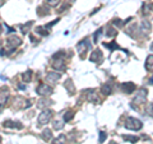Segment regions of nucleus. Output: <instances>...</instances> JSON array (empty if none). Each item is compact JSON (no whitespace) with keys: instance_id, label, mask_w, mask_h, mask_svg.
<instances>
[{"instance_id":"nucleus-1","label":"nucleus","mask_w":153,"mask_h":144,"mask_svg":"<svg viewBox=\"0 0 153 144\" xmlns=\"http://www.w3.org/2000/svg\"><path fill=\"white\" fill-rule=\"evenodd\" d=\"M125 128L129 130H140L143 128V122L137 117H128L125 120Z\"/></svg>"},{"instance_id":"nucleus-2","label":"nucleus","mask_w":153,"mask_h":144,"mask_svg":"<svg viewBox=\"0 0 153 144\" xmlns=\"http://www.w3.org/2000/svg\"><path fill=\"white\" fill-rule=\"evenodd\" d=\"M36 92H37V94L42 96V97H49V96L52 94L54 89H52V87H50L49 84L41 83V84H38V87H37V89H36Z\"/></svg>"},{"instance_id":"nucleus-3","label":"nucleus","mask_w":153,"mask_h":144,"mask_svg":"<svg viewBox=\"0 0 153 144\" xmlns=\"http://www.w3.org/2000/svg\"><path fill=\"white\" fill-rule=\"evenodd\" d=\"M52 117V111L49 108H45L44 111L40 114V116H38V125H45L51 120Z\"/></svg>"},{"instance_id":"nucleus-4","label":"nucleus","mask_w":153,"mask_h":144,"mask_svg":"<svg viewBox=\"0 0 153 144\" xmlns=\"http://www.w3.org/2000/svg\"><path fill=\"white\" fill-rule=\"evenodd\" d=\"M147 96H148V92L146 88H140L138 91V93L135 96V98H134L133 102L134 103H144L147 101Z\"/></svg>"},{"instance_id":"nucleus-5","label":"nucleus","mask_w":153,"mask_h":144,"mask_svg":"<svg viewBox=\"0 0 153 144\" xmlns=\"http://www.w3.org/2000/svg\"><path fill=\"white\" fill-rule=\"evenodd\" d=\"M21 44H22L21 38L17 37V36H12V37H9L8 40H7V46H8L12 51H13L14 49H16V47H18Z\"/></svg>"},{"instance_id":"nucleus-6","label":"nucleus","mask_w":153,"mask_h":144,"mask_svg":"<svg viewBox=\"0 0 153 144\" xmlns=\"http://www.w3.org/2000/svg\"><path fill=\"white\" fill-rule=\"evenodd\" d=\"M89 60L92 61V63H97V64H101L102 63V60H103V54H102V51L97 49V50H94L92 52V55L89 56Z\"/></svg>"},{"instance_id":"nucleus-7","label":"nucleus","mask_w":153,"mask_h":144,"mask_svg":"<svg viewBox=\"0 0 153 144\" xmlns=\"http://www.w3.org/2000/svg\"><path fill=\"white\" fill-rule=\"evenodd\" d=\"M121 91L124 93L130 94L135 91V84L133 82H124V83H121Z\"/></svg>"},{"instance_id":"nucleus-8","label":"nucleus","mask_w":153,"mask_h":144,"mask_svg":"<svg viewBox=\"0 0 153 144\" xmlns=\"http://www.w3.org/2000/svg\"><path fill=\"white\" fill-rule=\"evenodd\" d=\"M76 49H78V52L79 54H83L84 51H87L91 49V44H89V41H88V38H85V40L83 41H80L78 45H76Z\"/></svg>"},{"instance_id":"nucleus-9","label":"nucleus","mask_w":153,"mask_h":144,"mask_svg":"<svg viewBox=\"0 0 153 144\" xmlns=\"http://www.w3.org/2000/svg\"><path fill=\"white\" fill-rule=\"evenodd\" d=\"M61 78V74L56 73V71H49V73L46 74V80L50 82V83H55L56 80H59Z\"/></svg>"},{"instance_id":"nucleus-10","label":"nucleus","mask_w":153,"mask_h":144,"mask_svg":"<svg viewBox=\"0 0 153 144\" xmlns=\"http://www.w3.org/2000/svg\"><path fill=\"white\" fill-rule=\"evenodd\" d=\"M4 128H12V129H22L23 125L19 121H10V120H7L4 121Z\"/></svg>"},{"instance_id":"nucleus-11","label":"nucleus","mask_w":153,"mask_h":144,"mask_svg":"<svg viewBox=\"0 0 153 144\" xmlns=\"http://www.w3.org/2000/svg\"><path fill=\"white\" fill-rule=\"evenodd\" d=\"M87 92V99L89 101V102H98V97H97V93L94 92L93 89H88V91H85Z\"/></svg>"},{"instance_id":"nucleus-12","label":"nucleus","mask_w":153,"mask_h":144,"mask_svg":"<svg viewBox=\"0 0 153 144\" xmlns=\"http://www.w3.org/2000/svg\"><path fill=\"white\" fill-rule=\"evenodd\" d=\"M52 103H54V102H52L51 99H47V98L45 97V98H42V99L38 101L37 107H40V108H45V107H49V106H51Z\"/></svg>"},{"instance_id":"nucleus-13","label":"nucleus","mask_w":153,"mask_h":144,"mask_svg":"<svg viewBox=\"0 0 153 144\" xmlns=\"http://www.w3.org/2000/svg\"><path fill=\"white\" fill-rule=\"evenodd\" d=\"M64 87L66 88V91L69 92V94L71 96V94H74V92H75V89H74V84H73V82H71L70 79H68L64 83Z\"/></svg>"},{"instance_id":"nucleus-14","label":"nucleus","mask_w":153,"mask_h":144,"mask_svg":"<svg viewBox=\"0 0 153 144\" xmlns=\"http://www.w3.org/2000/svg\"><path fill=\"white\" fill-rule=\"evenodd\" d=\"M54 68H55L56 70H64V69H65V63H64V59H55Z\"/></svg>"},{"instance_id":"nucleus-15","label":"nucleus","mask_w":153,"mask_h":144,"mask_svg":"<svg viewBox=\"0 0 153 144\" xmlns=\"http://www.w3.org/2000/svg\"><path fill=\"white\" fill-rule=\"evenodd\" d=\"M8 97H9V92H8V89H1L0 91V103L4 105L8 101Z\"/></svg>"},{"instance_id":"nucleus-16","label":"nucleus","mask_w":153,"mask_h":144,"mask_svg":"<svg viewBox=\"0 0 153 144\" xmlns=\"http://www.w3.org/2000/svg\"><path fill=\"white\" fill-rule=\"evenodd\" d=\"M51 144H66V137L64 135V134H60V135L57 137L56 139L52 140Z\"/></svg>"},{"instance_id":"nucleus-17","label":"nucleus","mask_w":153,"mask_h":144,"mask_svg":"<svg viewBox=\"0 0 153 144\" xmlns=\"http://www.w3.org/2000/svg\"><path fill=\"white\" fill-rule=\"evenodd\" d=\"M101 92L103 93V94H111V92H112V88H111V84L110 83H105L103 85H102V88H101Z\"/></svg>"},{"instance_id":"nucleus-18","label":"nucleus","mask_w":153,"mask_h":144,"mask_svg":"<svg viewBox=\"0 0 153 144\" xmlns=\"http://www.w3.org/2000/svg\"><path fill=\"white\" fill-rule=\"evenodd\" d=\"M41 137H42V139H44V140H50V139L52 138V133H51V130L50 129H45L44 131L41 133Z\"/></svg>"},{"instance_id":"nucleus-19","label":"nucleus","mask_w":153,"mask_h":144,"mask_svg":"<svg viewBox=\"0 0 153 144\" xmlns=\"http://www.w3.org/2000/svg\"><path fill=\"white\" fill-rule=\"evenodd\" d=\"M146 69L147 70H153V55H148L146 60Z\"/></svg>"},{"instance_id":"nucleus-20","label":"nucleus","mask_w":153,"mask_h":144,"mask_svg":"<svg viewBox=\"0 0 153 144\" xmlns=\"http://www.w3.org/2000/svg\"><path fill=\"white\" fill-rule=\"evenodd\" d=\"M149 30H151V23L148 21H143L142 22V31L144 33H148V35H149Z\"/></svg>"},{"instance_id":"nucleus-21","label":"nucleus","mask_w":153,"mask_h":144,"mask_svg":"<svg viewBox=\"0 0 153 144\" xmlns=\"http://www.w3.org/2000/svg\"><path fill=\"white\" fill-rule=\"evenodd\" d=\"M36 33H38V35H41V36H47L49 35V32H47L46 30V27L45 26H42V27H36Z\"/></svg>"},{"instance_id":"nucleus-22","label":"nucleus","mask_w":153,"mask_h":144,"mask_svg":"<svg viewBox=\"0 0 153 144\" xmlns=\"http://www.w3.org/2000/svg\"><path fill=\"white\" fill-rule=\"evenodd\" d=\"M52 126H54L55 130H61V129L64 128V122L60 121V120H55V121L52 122Z\"/></svg>"},{"instance_id":"nucleus-23","label":"nucleus","mask_w":153,"mask_h":144,"mask_svg":"<svg viewBox=\"0 0 153 144\" xmlns=\"http://www.w3.org/2000/svg\"><path fill=\"white\" fill-rule=\"evenodd\" d=\"M22 78H23V80L25 82H31V79H32V70H27L26 73H23L22 74Z\"/></svg>"},{"instance_id":"nucleus-24","label":"nucleus","mask_w":153,"mask_h":144,"mask_svg":"<svg viewBox=\"0 0 153 144\" xmlns=\"http://www.w3.org/2000/svg\"><path fill=\"white\" fill-rule=\"evenodd\" d=\"M123 139L124 140L130 142V143H137L138 140H139V138L138 137H133V135H123Z\"/></svg>"},{"instance_id":"nucleus-25","label":"nucleus","mask_w":153,"mask_h":144,"mask_svg":"<svg viewBox=\"0 0 153 144\" xmlns=\"http://www.w3.org/2000/svg\"><path fill=\"white\" fill-rule=\"evenodd\" d=\"M31 26H33V22H32V21H31V22H28L27 24H23V26L21 27L22 32H23V33H28V32H30L28 30H30V27H31Z\"/></svg>"},{"instance_id":"nucleus-26","label":"nucleus","mask_w":153,"mask_h":144,"mask_svg":"<svg viewBox=\"0 0 153 144\" xmlns=\"http://www.w3.org/2000/svg\"><path fill=\"white\" fill-rule=\"evenodd\" d=\"M103 46H106V47H108L110 50H115V49H120V47H119V45L116 44V42H111V44H107V42H105L103 44Z\"/></svg>"},{"instance_id":"nucleus-27","label":"nucleus","mask_w":153,"mask_h":144,"mask_svg":"<svg viewBox=\"0 0 153 144\" xmlns=\"http://www.w3.org/2000/svg\"><path fill=\"white\" fill-rule=\"evenodd\" d=\"M73 117H74V112H73V111H68V112L64 115V121L68 122V121H70V120L73 119Z\"/></svg>"},{"instance_id":"nucleus-28","label":"nucleus","mask_w":153,"mask_h":144,"mask_svg":"<svg viewBox=\"0 0 153 144\" xmlns=\"http://www.w3.org/2000/svg\"><path fill=\"white\" fill-rule=\"evenodd\" d=\"M106 138H107V134L105 133V131H100V139H98V143H103L105 140H106Z\"/></svg>"},{"instance_id":"nucleus-29","label":"nucleus","mask_w":153,"mask_h":144,"mask_svg":"<svg viewBox=\"0 0 153 144\" xmlns=\"http://www.w3.org/2000/svg\"><path fill=\"white\" fill-rule=\"evenodd\" d=\"M46 3H47V5H50V7H56V5H59L60 0H46Z\"/></svg>"},{"instance_id":"nucleus-30","label":"nucleus","mask_w":153,"mask_h":144,"mask_svg":"<svg viewBox=\"0 0 153 144\" xmlns=\"http://www.w3.org/2000/svg\"><path fill=\"white\" fill-rule=\"evenodd\" d=\"M106 35H107V37H114V36H116V35H117V31L115 30V28H110V30L107 31Z\"/></svg>"},{"instance_id":"nucleus-31","label":"nucleus","mask_w":153,"mask_h":144,"mask_svg":"<svg viewBox=\"0 0 153 144\" xmlns=\"http://www.w3.org/2000/svg\"><path fill=\"white\" fill-rule=\"evenodd\" d=\"M147 112H148V115H149L151 117H153V102H151L149 105H148V107H147Z\"/></svg>"},{"instance_id":"nucleus-32","label":"nucleus","mask_w":153,"mask_h":144,"mask_svg":"<svg viewBox=\"0 0 153 144\" xmlns=\"http://www.w3.org/2000/svg\"><path fill=\"white\" fill-rule=\"evenodd\" d=\"M101 32H102V28H100V30L97 31L93 35V40H94V42H97V40H98V37H100V35H101Z\"/></svg>"},{"instance_id":"nucleus-33","label":"nucleus","mask_w":153,"mask_h":144,"mask_svg":"<svg viewBox=\"0 0 153 144\" xmlns=\"http://www.w3.org/2000/svg\"><path fill=\"white\" fill-rule=\"evenodd\" d=\"M114 24H115V26L121 27V26H124V22H121L120 19H114Z\"/></svg>"},{"instance_id":"nucleus-34","label":"nucleus","mask_w":153,"mask_h":144,"mask_svg":"<svg viewBox=\"0 0 153 144\" xmlns=\"http://www.w3.org/2000/svg\"><path fill=\"white\" fill-rule=\"evenodd\" d=\"M19 88H21V89H25V88H26V85H23V84H21V85H19Z\"/></svg>"},{"instance_id":"nucleus-35","label":"nucleus","mask_w":153,"mask_h":144,"mask_svg":"<svg viewBox=\"0 0 153 144\" xmlns=\"http://www.w3.org/2000/svg\"><path fill=\"white\" fill-rule=\"evenodd\" d=\"M149 82H151V83H152V84H153V75H152V76H151V79H149Z\"/></svg>"},{"instance_id":"nucleus-36","label":"nucleus","mask_w":153,"mask_h":144,"mask_svg":"<svg viewBox=\"0 0 153 144\" xmlns=\"http://www.w3.org/2000/svg\"><path fill=\"white\" fill-rule=\"evenodd\" d=\"M4 4V0H0V5H3Z\"/></svg>"},{"instance_id":"nucleus-37","label":"nucleus","mask_w":153,"mask_h":144,"mask_svg":"<svg viewBox=\"0 0 153 144\" xmlns=\"http://www.w3.org/2000/svg\"><path fill=\"white\" fill-rule=\"evenodd\" d=\"M151 51H153V42H152V45H151Z\"/></svg>"},{"instance_id":"nucleus-38","label":"nucleus","mask_w":153,"mask_h":144,"mask_svg":"<svg viewBox=\"0 0 153 144\" xmlns=\"http://www.w3.org/2000/svg\"><path fill=\"white\" fill-rule=\"evenodd\" d=\"M1 108H3V105H1V103H0V111H1Z\"/></svg>"},{"instance_id":"nucleus-39","label":"nucleus","mask_w":153,"mask_h":144,"mask_svg":"<svg viewBox=\"0 0 153 144\" xmlns=\"http://www.w3.org/2000/svg\"><path fill=\"white\" fill-rule=\"evenodd\" d=\"M110 144H116V143H115V142H110Z\"/></svg>"},{"instance_id":"nucleus-40","label":"nucleus","mask_w":153,"mask_h":144,"mask_svg":"<svg viewBox=\"0 0 153 144\" xmlns=\"http://www.w3.org/2000/svg\"><path fill=\"white\" fill-rule=\"evenodd\" d=\"M0 143H1V137H0Z\"/></svg>"}]
</instances>
